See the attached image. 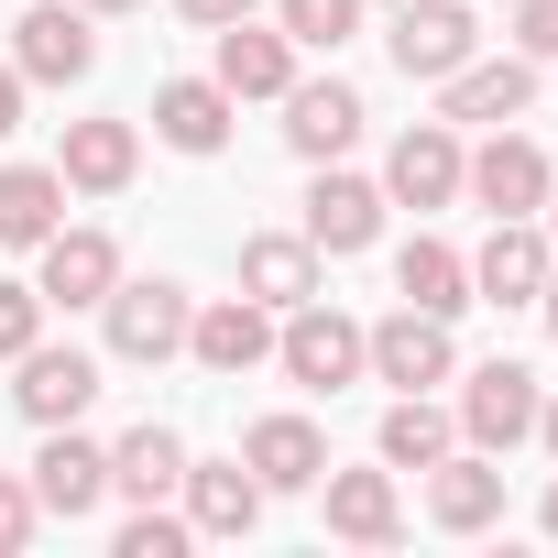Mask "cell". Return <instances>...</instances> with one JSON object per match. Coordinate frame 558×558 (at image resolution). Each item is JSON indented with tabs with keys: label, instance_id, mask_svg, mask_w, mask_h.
<instances>
[{
	"label": "cell",
	"instance_id": "1",
	"mask_svg": "<svg viewBox=\"0 0 558 558\" xmlns=\"http://www.w3.org/2000/svg\"><path fill=\"white\" fill-rule=\"evenodd\" d=\"M99 318H110V362H143L154 373V362L186 351V318L197 307H186V286H165V274H121V286L99 296Z\"/></svg>",
	"mask_w": 558,
	"mask_h": 558
},
{
	"label": "cell",
	"instance_id": "2",
	"mask_svg": "<svg viewBox=\"0 0 558 558\" xmlns=\"http://www.w3.org/2000/svg\"><path fill=\"white\" fill-rule=\"evenodd\" d=\"M362 373H373V384H395V395H438V384L460 373V340H449V318L395 307V318H373V329H362Z\"/></svg>",
	"mask_w": 558,
	"mask_h": 558
},
{
	"label": "cell",
	"instance_id": "3",
	"mask_svg": "<svg viewBox=\"0 0 558 558\" xmlns=\"http://www.w3.org/2000/svg\"><path fill=\"white\" fill-rule=\"evenodd\" d=\"M449 384H460V405H449V416H460V449H493V460H504V449L536 438V373H525V362H471V373H449Z\"/></svg>",
	"mask_w": 558,
	"mask_h": 558
},
{
	"label": "cell",
	"instance_id": "4",
	"mask_svg": "<svg viewBox=\"0 0 558 558\" xmlns=\"http://www.w3.org/2000/svg\"><path fill=\"white\" fill-rule=\"evenodd\" d=\"M274 362H286V384H307V395H340V384H362V318L307 296V307H286V329H274Z\"/></svg>",
	"mask_w": 558,
	"mask_h": 558
},
{
	"label": "cell",
	"instance_id": "5",
	"mask_svg": "<svg viewBox=\"0 0 558 558\" xmlns=\"http://www.w3.org/2000/svg\"><path fill=\"white\" fill-rule=\"evenodd\" d=\"M12 66H23V88H77L99 66V12H77V0H34V12L12 23Z\"/></svg>",
	"mask_w": 558,
	"mask_h": 558
},
{
	"label": "cell",
	"instance_id": "6",
	"mask_svg": "<svg viewBox=\"0 0 558 558\" xmlns=\"http://www.w3.org/2000/svg\"><path fill=\"white\" fill-rule=\"evenodd\" d=\"M525 99H536V56H471V66L438 77L449 132H504V121H525Z\"/></svg>",
	"mask_w": 558,
	"mask_h": 558
},
{
	"label": "cell",
	"instance_id": "7",
	"mask_svg": "<svg viewBox=\"0 0 558 558\" xmlns=\"http://www.w3.org/2000/svg\"><path fill=\"white\" fill-rule=\"evenodd\" d=\"M547 274H558L547 219H493V241L471 252V307H536Z\"/></svg>",
	"mask_w": 558,
	"mask_h": 558
},
{
	"label": "cell",
	"instance_id": "8",
	"mask_svg": "<svg viewBox=\"0 0 558 558\" xmlns=\"http://www.w3.org/2000/svg\"><path fill=\"white\" fill-rule=\"evenodd\" d=\"M384 45H395V66H405L416 88H438L449 66L482 56V23H471V0H405V12L384 23Z\"/></svg>",
	"mask_w": 558,
	"mask_h": 558
},
{
	"label": "cell",
	"instance_id": "9",
	"mask_svg": "<svg viewBox=\"0 0 558 558\" xmlns=\"http://www.w3.org/2000/svg\"><path fill=\"white\" fill-rule=\"evenodd\" d=\"M460 165H471V143L449 121H405L395 154H384V208H449L460 197Z\"/></svg>",
	"mask_w": 558,
	"mask_h": 558
},
{
	"label": "cell",
	"instance_id": "10",
	"mask_svg": "<svg viewBox=\"0 0 558 558\" xmlns=\"http://www.w3.org/2000/svg\"><path fill=\"white\" fill-rule=\"evenodd\" d=\"M547 186H558V165H547V154H536L514 121H504V132H493L471 165H460V197H482L493 219H536V208H547Z\"/></svg>",
	"mask_w": 558,
	"mask_h": 558
},
{
	"label": "cell",
	"instance_id": "11",
	"mask_svg": "<svg viewBox=\"0 0 558 558\" xmlns=\"http://www.w3.org/2000/svg\"><path fill=\"white\" fill-rule=\"evenodd\" d=\"M186 351H197V373L241 384V373L274 362V307H263V296H208V307L186 318Z\"/></svg>",
	"mask_w": 558,
	"mask_h": 558
},
{
	"label": "cell",
	"instance_id": "12",
	"mask_svg": "<svg viewBox=\"0 0 558 558\" xmlns=\"http://www.w3.org/2000/svg\"><path fill=\"white\" fill-rule=\"evenodd\" d=\"M121 286V241L110 230H45L34 241V296L45 307H99Z\"/></svg>",
	"mask_w": 558,
	"mask_h": 558
},
{
	"label": "cell",
	"instance_id": "13",
	"mask_svg": "<svg viewBox=\"0 0 558 558\" xmlns=\"http://www.w3.org/2000/svg\"><path fill=\"white\" fill-rule=\"evenodd\" d=\"M307 241H318V263H351V252H373V241H384V186H373V175H340V165H318V186H307Z\"/></svg>",
	"mask_w": 558,
	"mask_h": 558
},
{
	"label": "cell",
	"instance_id": "14",
	"mask_svg": "<svg viewBox=\"0 0 558 558\" xmlns=\"http://www.w3.org/2000/svg\"><path fill=\"white\" fill-rule=\"evenodd\" d=\"M34 504H45V514H66V525H88V514L110 504V449H99V438H77V427H45Z\"/></svg>",
	"mask_w": 558,
	"mask_h": 558
},
{
	"label": "cell",
	"instance_id": "15",
	"mask_svg": "<svg viewBox=\"0 0 558 558\" xmlns=\"http://www.w3.org/2000/svg\"><path fill=\"white\" fill-rule=\"evenodd\" d=\"M286 143H296L307 165H340V154L362 143V88H351V77H296V88H286Z\"/></svg>",
	"mask_w": 558,
	"mask_h": 558
},
{
	"label": "cell",
	"instance_id": "16",
	"mask_svg": "<svg viewBox=\"0 0 558 558\" xmlns=\"http://www.w3.org/2000/svg\"><path fill=\"white\" fill-rule=\"evenodd\" d=\"M12 373H23V384H12V405H23L34 427H77V416L99 405V362H88V351H45V340H34Z\"/></svg>",
	"mask_w": 558,
	"mask_h": 558
},
{
	"label": "cell",
	"instance_id": "17",
	"mask_svg": "<svg viewBox=\"0 0 558 558\" xmlns=\"http://www.w3.org/2000/svg\"><path fill=\"white\" fill-rule=\"evenodd\" d=\"M208 77H219L230 99H286V88H296V34H286V23L263 34V23L241 12V23H219V66H208Z\"/></svg>",
	"mask_w": 558,
	"mask_h": 558
},
{
	"label": "cell",
	"instance_id": "18",
	"mask_svg": "<svg viewBox=\"0 0 558 558\" xmlns=\"http://www.w3.org/2000/svg\"><path fill=\"white\" fill-rule=\"evenodd\" d=\"M132 165H143V132H132V121H66V143H56L66 197H121Z\"/></svg>",
	"mask_w": 558,
	"mask_h": 558
},
{
	"label": "cell",
	"instance_id": "19",
	"mask_svg": "<svg viewBox=\"0 0 558 558\" xmlns=\"http://www.w3.org/2000/svg\"><path fill=\"white\" fill-rule=\"evenodd\" d=\"M175 493H186V525H197V536H252L263 504H274V493L252 482V460H186Z\"/></svg>",
	"mask_w": 558,
	"mask_h": 558
},
{
	"label": "cell",
	"instance_id": "20",
	"mask_svg": "<svg viewBox=\"0 0 558 558\" xmlns=\"http://www.w3.org/2000/svg\"><path fill=\"white\" fill-rule=\"evenodd\" d=\"M427 514H438L449 536H482V525L504 514V460H493V449H449V460H427Z\"/></svg>",
	"mask_w": 558,
	"mask_h": 558
},
{
	"label": "cell",
	"instance_id": "21",
	"mask_svg": "<svg viewBox=\"0 0 558 558\" xmlns=\"http://www.w3.org/2000/svg\"><path fill=\"white\" fill-rule=\"evenodd\" d=\"M241 296H263L274 318L307 307V296H318V241H307V230H252V241H241Z\"/></svg>",
	"mask_w": 558,
	"mask_h": 558
},
{
	"label": "cell",
	"instance_id": "22",
	"mask_svg": "<svg viewBox=\"0 0 558 558\" xmlns=\"http://www.w3.org/2000/svg\"><path fill=\"white\" fill-rule=\"evenodd\" d=\"M230 110H241V99H230L219 77H165V88H154V143H165V154H219V143H230Z\"/></svg>",
	"mask_w": 558,
	"mask_h": 558
},
{
	"label": "cell",
	"instance_id": "23",
	"mask_svg": "<svg viewBox=\"0 0 558 558\" xmlns=\"http://www.w3.org/2000/svg\"><path fill=\"white\" fill-rule=\"evenodd\" d=\"M318 493H329V536H351V547H395L405 536L395 471H318Z\"/></svg>",
	"mask_w": 558,
	"mask_h": 558
},
{
	"label": "cell",
	"instance_id": "24",
	"mask_svg": "<svg viewBox=\"0 0 558 558\" xmlns=\"http://www.w3.org/2000/svg\"><path fill=\"white\" fill-rule=\"evenodd\" d=\"M241 460H252V482H263V493H318V471H329V438H318L307 416H252Z\"/></svg>",
	"mask_w": 558,
	"mask_h": 558
},
{
	"label": "cell",
	"instance_id": "25",
	"mask_svg": "<svg viewBox=\"0 0 558 558\" xmlns=\"http://www.w3.org/2000/svg\"><path fill=\"white\" fill-rule=\"evenodd\" d=\"M373 449H384V471H427V460L460 449V416H449L438 395H395L384 427H373Z\"/></svg>",
	"mask_w": 558,
	"mask_h": 558
},
{
	"label": "cell",
	"instance_id": "26",
	"mask_svg": "<svg viewBox=\"0 0 558 558\" xmlns=\"http://www.w3.org/2000/svg\"><path fill=\"white\" fill-rule=\"evenodd\" d=\"M45 230H66V175L56 165H0V252H34Z\"/></svg>",
	"mask_w": 558,
	"mask_h": 558
},
{
	"label": "cell",
	"instance_id": "27",
	"mask_svg": "<svg viewBox=\"0 0 558 558\" xmlns=\"http://www.w3.org/2000/svg\"><path fill=\"white\" fill-rule=\"evenodd\" d=\"M395 296L427 307V318H460V307H471V252H449V241L416 230V241L395 252Z\"/></svg>",
	"mask_w": 558,
	"mask_h": 558
},
{
	"label": "cell",
	"instance_id": "28",
	"mask_svg": "<svg viewBox=\"0 0 558 558\" xmlns=\"http://www.w3.org/2000/svg\"><path fill=\"white\" fill-rule=\"evenodd\" d=\"M175 482H186V438H175V427H154V416H143L132 438H110V493H132V504H165Z\"/></svg>",
	"mask_w": 558,
	"mask_h": 558
},
{
	"label": "cell",
	"instance_id": "29",
	"mask_svg": "<svg viewBox=\"0 0 558 558\" xmlns=\"http://www.w3.org/2000/svg\"><path fill=\"white\" fill-rule=\"evenodd\" d=\"M274 23L296 34V56H340L362 34V0H274Z\"/></svg>",
	"mask_w": 558,
	"mask_h": 558
},
{
	"label": "cell",
	"instance_id": "30",
	"mask_svg": "<svg viewBox=\"0 0 558 558\" xmlns=\"http://www.w3.org/2000/svg\"><path fill=\"white\" fill-rule=\"evenodd\" d=\"M186 536H197L186 514H165V504H143V514H132V525L110 536V558H186Z\"/></svg>",
	"mask_w": 558,
	"mask_h": 558
},
{
	"label": "cell",
	"instance_id": "31",
	"mask_svg": "<svg viewBox=\"0 0 558 558\" xmlns=\"http://www.w3.org/2000/svg\"><path fill=\"white\" fill-rule=\"evenodd\" d=\"M45 340V296L34 286H12V274H0V362H23Z\"/></svg>",
	"mask_w": 558,
	"mask_h": 558
},
{
	"label": "cell",
	"instance_id": "32",
	"mask_svg": "<svg viewBox=\"0 0 558 558\" xmlns=\"http://www.w3.org/2000/svg\"><path fill=\"white\" fill-rule=\"evenodd\" d=\"M34 525H45L34 482H12V471H0V558H23V547H34Z\"/></svg>",
	"mask_w": 558,
	"mask_h": 558
},
{
	"label": "cell",
	"instance_id": "33",
	"mask_svg": "<svg viewBox=\"0 0 558 558\" xmlns=\"http://www.w3.org/2000/svg\"><path fill=\"white\" fill-rule=\"evenodd\" d=\"M514 45L525 56H558V0H514Z\"/></svg>",
	"mask_w": 558,
	"mask_h": 558
},
{
	"label": "cell",
	"instance_id": "34",
	"mask_svg": "<svg viewBox=\"0 0 558 558\" xmlns=\"http://www.w3.org/2000/svg\"><path fill=\"white\" fill-rule=\"evenodd\" d=\"M175 12H186L197 34H219V23H241V12H252V0H175Z\"/></svg>",
	"mask_w": 558,
	"mask_h": 558
},
{
	"label": "cell",
	"instance_id": "35",
	"mask_svg": "<svg viewBox=\"0 0 558 558\" xmlns=\"http://www.w3.org/2000/svg\"><path fill=\"white\" fill-rule=\"evenodd\" d=\"M23 132V66H0V143Z\"/></svg>",
	"mask_w": 558,
	"mask_h": 558
},
{
	"label": "cell",
	"instance_id": "36",
	"mask_svg": "<svg viewBox=\"0 0 558 558\" xmlns=\"http://www.w3.org/2000/svg\"><path fill=\"white\" fill-rule=\"evenodd\" d=\"M536 449L558 460V395H536Z\"/></svg>",
	"mask_w": 558,
	"mask_h": 558
},
{
	"label": "cell",
	"instance_id": "37",
	"mask_svg": "<svg viewBox=\"0 0 558 558\" xmlns=\"http://www.w3.org/2000/svg\"><path fill=\"white\" fill-rule=\"evenodd\" d=\"M536 318H547V340H558V274H547V286H536Z\"/></svg>",
	"mask_w": 558,
	"mask_h": 558
},
{
	"label": "cell",
	"instance_id": "38",
	"mask_svg": "<svg viewBox=\"0 0 558 558\" xmlns=\"http://www.w3.org/2000/svg\"><path fill=\"white\" fill-rule=\"evenodd\" d=\"M77 12H99V23H110V12H143V0H77Z\"/></svg>",
	"mask_w": 558,
	"mask_h": 558
},
{
	"label": "cell",
	"instance_id": "39",
	"mask_svg": "<svg viewBox=\"0 0 558 558\" xmlns=\"http://www.w3.org/2000/svg\"><path fill=\"white\" fill-rule=\"evenodd\" d=\"M536 525H547V536H558V482H547V504H536Z\"/></svg>",
	"mask_w": 558,
	"mask_h": 558
},
{
	"label": "cell",
	"instance_id": "40",
	"mask_svg": "<svg viewBox=\"0 0 558 558\" xmlns=\"http://www.w3.org/2000/svg\"><path fill=\"white\" fill-rule=\"evenodd\" d=\"M536 219H547V241H558V186H547V208H536Z\"/></svg>",
	"mask_w": 558,
	"mask_h": 558
}]
</instances>
